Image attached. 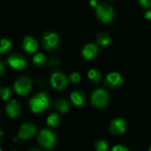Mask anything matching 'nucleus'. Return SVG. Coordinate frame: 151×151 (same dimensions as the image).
I'll return each mask as SVG.
<instances>
[{"mask_svg": "<svg viewBox=\"0 0 151 151\" xmlns=\"http://www.w3.org/2000/svg\"><path fill=\"white\" fill-rule=\"evenodd\" d=\"M0 68H1V74H3V73H4V65H3V62L0 63Z\"/></svg>", "mask_w": 151, "mask_h": 151, "instance_id": "29", "label": "nucleus"}, {"mask_svg": "<svg viewBox=\"0 0 151 151\" xmlns=\"http://www.w3.org/2000/svg\"><path fill=\"white\" fill-rule=\"evenodd\" d=\"M23 49L26 52L28 53H34L36 51L38 48V43L31 36H26L24 41H23Z\"/></svg>", "mask_w": 151, "mask_h": 151, "instance_id": "14", "label": "nucleus"}, {"mask_svg": "<svg viewBox=\"0 0 151 151\" xmlns=\"http://www.w3.org/2000/svg\"><path fill=\"white\" fill-rule=\"evenodd\" d=\"M149 151H151V146H150V150H149Z\"/></svg>", "mask_w": 151, "mask_h": 151, "instance_id": "31", "label": "nucleus"}, {"mask_svg": "<svg viewBox=\"0 0 151 151\" xmlns=\"http://www.w3.org/2000/svg\"><path fill=\"white\" fill-rule=\"evenodd\" d=\"M59 42V37L56 33L49 32L46 33L42 37V43L46 50H53L55 49Z\"/></svg>", "mask_w": 151, "mask_h": 151, "instance_id": "8", "label": "nucleus"}, {"mask_svg": "<svg viewBox=\"0 0 151 151\" xmlns=\"http://www.w3.org/2000/svg\"><path fill=\"white\" fill-rule=\"evenodd\" d=\"M55 109H57V111H58L61 113H66L69 111V103L67 100L63 99V98H59L55 102Z\"/></svg>", "mask_w": 151, "mask_h": 151, "instance_id": "16", "label": "nucleus"}, {"mask_svg": "<svg viewBox=\"0 0 151 151\" xmlns=\"http://www.w3.org/2000/svg\"><path fill=\"white\" fill-rule=\"evenodd\" d=\"M70 99L72 101V103L76 106V107H81L85 104V94L82 91L80 90H76L73 91L71 96H70Z\"/></svg>", "mask_w": 151, "mask_h": 151, "instance_id": "15", "label": "nucleus"}, {"mask_svg": "<svg viewBox=\"0 0 151 151\" xmlns=\"http://www.w3.org/2000/svg\"><path fill=\"white\" fill-rule=\"evenodd\" d=\"M140 4L143 8H149L151 7V0H139Z\"/></svg>", "mask_w": 151, "mask_h": 151, "instance_id": "26", "label": "nucleus"}, {"mask_svg": "<svg viewBox=\"0 0 151 151\" xmlns=\"http://www.w3.org/2000/svg\"><path fill=\"white\" fill-rule=\"evenodd\" d=\"M37 141L40 146H42L44 149H51L55 146L57 137L56 134L49 130V129H42L39 133L37 136Z\"/></svg>", "mask_w": 151, "mask_h": 151, "instance_id": "2", "label": "nucleus"}, {"mask_svg": "<svg viewBox=\"0 0 151 151\" xmlns=\"http://www.w3.org/2000/svg\"><path fill=\"white\" fill-rule=\"evenodd\" d=\"M88 78L90 81V82H92L93 84H97L100 82V81L102 79V74L98 70L91 69L88 73Z\"/></svg>", "mask_w": 151, "mask_h": 151, "instance_id": "17", "label": "nucleus"}, {"mask_svg": "<svg viewBox=\"0 0 151 151\" xmlns=\"http://www.w3.org/2000/svg\"><path fill=\"white\" fill-rule=\"evenodd\" d=\"M89 4H90V5H91L92 7H95V8H96V7L98 6V4H97V2H96V0H90Z\"/></svg>", "mask_w": 151, "mask_h": 151, "instance_id": "27", "label": "nucleus"}, {"mask_svg": "<svg viewBox=\"0 0 151 151\" xmlns=\"http://www.w3.org/2000/svg\"><path fill=\"white\" fill-rule=\"evenodd\" d=\"M5 112L11 119H17L21 113L20 104L16 100H11L5 105Z\"/></svg>", "mask_w": 151, "mask_h": 151, "instance_id": "10", "label": "nucleus"}, {"mask_svg": "<svg viewBox=\"0 0 151 151\" xmlns=\"http://www.w3.org/2000/svg\"><path fill=\"white\" fill-rule=\"evenodd\" d=\"M36 133V127L35 125H33L32 123L29 122H26L24 123L19 130L18 133V138L20 140H29L32 137H34V135Z\"/></svg>", "mask_w": 151, "mask_h": 151, "instance_id": "7", "label": "nucleus"}, {"mask_svg": "<svg viewBox=\"0 0 151 151\" xmlns=\"http://www.w3.org/2000/svg\"><path fill=\"white\" fill-rule=\"evenodd\" d=\"M127 128V125L125 119H116L111 121V126H110V131L111 134L115 135H119L123 134L126 133Z\"/></svg>", "mask_w": 151, "mask_h": 151, "instance_id": "9", "label": "nucleus"}, {"mask_svg": "<svg viewBox=\"0 0 151 151\" xmlns=\"http://www.w3.org/2000/svg\"><path fill=\"white\" fill-rule=\"evenodd\" d=\"M123 83V78L122 76L116 72L110 73L107 74L105 79V84L111 88H115L119 86H121Z\"/></svg>", "mask_w": 151, "mask_h": 151, "instance_id": "12", "label": "nucleus"}, {"mask_svg": "<svg viewBox=\"0 0 151 151\" xmlns=\"http://www.w3.org/2000/svg\"><path fill=\"white\" fill-rule=\"evenodd\" d=\"M33 61H34V63H35L36 65H38V66H42V65H44L45 63H46V58H45V56H44L42 53H38V54H36V55L34 56Z\"/></svg>", "mask_w": 151, "mask_h": 151, "instance_id": "19", "label": "nucleus"}, {"mask_svg": "<svg viewBox=\"0 0 151 151\" xmlns=\"http://www.w3.org/2000/svg\"><path fill=\"white\" fill-rule=\"evenodd\" d=\"M29 151H41L40 150H38V149H32V150H30Z\"/></svg>", "mask_w": 151, "mask_h": 151, "instance_id": "30", "label": "nucleus"}, {"mask_svg": "<svg viewBox=\"0 0 151 151\" xmlns=\"http://www.w3.org/2000/svg\"><path fill=\"white\" fill-rule=\"evenodd\" d=\"M111 151H129L127 147H125L124 145H116L112 148Z\"/></svg>", "mask_w": 151, "mask_h": 151, "instance_id": "25", "label": "nucleus"}, {"mask_svg": "<svg viewBox=\"0 0 151 151\" xmlns=\"http://www.w3.org/2000/svg\"><path fill=\"white\" fill-rule=\"evenodd\" d=\"M95 148L96 151H107L108 150V143L104 140H100L95 143Z\"/></svg>", "mask_w": 151, "mask_h": 151, "instance_id": "21", "label": "nucleus"}, {"mask_svg": "<svg viewBox=\"0 0 151 151\" xmlns=\"http://www.w3.org/2000/svg\"><path fill=\"white\" fill-rule=\"evenodd\" d=\"M50 100L47 94L41 92L36 95H35L29 102V108L32 111V112L40 114L47 111V109L50 106Z\"/></svg>", "mask_w": 151, "mask_h": 151, "instance_id": "1", "label": "nucleus"}, {"mask_svg": "<svg viewBox=\"0 0 151 151\" xmlns=\"http://www.w3.org/2000/svg\"><path fill=\"white\" fill-rule=\"evenodd\" d=\"M109 102V94L103 88L96 89L91 96V104L98 109L104 108Z\"/></svg>", "mask_w": 151, "mask_h": 151, "instance_id": "3", "label": "nucleus"}, {"mask_svg": "<svg viewBox=\"0 0 151 151\" xmlns=\"http://www.w3.org/2000/svg\"><path fill=\"white\" fill-rule=\"evenodd\" d=\"M12 47V42L8 39H2L1 40V47H0V52L4 53Z\"/></svg>", "mask_w": 151, "mask_h": 151, "instance_id": "22", "label": "nucleus"}, {"mask_svg": "<svg viewBox=\"0 0 151 151\" xmlns=\"http://www.w3.org/2000/svg\"><path fill=\"white\" fill-rule=\"evenodd\" d=\"M81 77L80 75V73H73L71 75H70V81L73 83H77L81 81Z\"/></svg>", "mask_w": 151, "mask_h": 151, "instance_id": "24", "label": "nucleus"}, {"mask_svg": "<svg viewBox=\"0 0 151 151\" xmlns=\"http://www.w3.org/2000/svg\"><path fill=\"white\" fill-rule=\"evenodd\" d=\"M145 18H146L147 19H151V10L148 11V12L145 13Z\"/></svg>", "mask_w": 151, "mask_h": 151, "instance_id": "28", "label": "nucleus"}, {"mask_svg": "<svg viewBox=\"0 0 151 151\" xmlns=\"http://www.w3.org/2000/svg\"><path fill=\"white\" fill-rule=\"evenodd\" d=\"M7 62L9 64V65L16 70H22L27 66V62L26 60L19 54H12L11 55L8 59Z\"/></svg>", "mask_w": 151, "mask_h": 151, "instance_id": "11", "label": "nucleus"}, {"mask_svg": "<svg viewBox=\"0 0 151 151\" xmlns=\"http://www.w3.org/2000/svg\"><path fill=\"white\" fill-rule=\"evenodd\" d=\"M96 16L104 23H110L114 16V10L109 4H99L96 8Z\"/></svg>", "mask_w": 151, "mask_h": 151, "instance_id": "5", "label": "nucleus"}, {"mask_svg": "<svg viewBox=\"0 0 151 151\" xmlns=\"http://www.w3.org/2000/svg\"><path fill=\"white\" fill-rule=\"evenodd\" d=\"M47 125L49 127H56L59 125L60 123V118L58 116V114L57 113H51L48 118H47Z\"/></svg>", "mask_w": 151, "mask_h": 151, "instance_id": "18", "label": "nucleus"}, {"mask_svg": "<svg viewBox=\"0 0 151 151\" xmlns=\"http://www.w3.org/2000/svg\"><path fill=\"white\" fill-rule=\"evenodd\" d=\"M13 88H14L15 92L19 96H27L32 88L31 80L26 76L19 77L15 81V82L13 84Z\"/></svg>", "mask_w": 151, "mask_h": 151, "instance_id": "4", "label": "nucleus"}, {"mask_svg": "<svg viewBox=\"0 0 151 151\" xmlns=\"http://www.w3.org/2000/svg\"><path fill=\"white\" fill-rule=\"evenodd\" d=\"M50 83L55 89L62 90L67 87L68 80L64 73L60 72H56L50 77Z\"/></svg>", "mask_w": 151, "mask_h": 151, "instance_id": "6", "label": "nucleus"}, {"mask_svg": "<svg viewBox=\"0 0 151 151\" xmlns=\"http://www.w3.org/2000/svg\"><path fill=\"white\" fill-rule=\"evenodd\" d=\"M97 42L102 45V46H106L108 44H110L111 42V38L109 37L108 35L106 34H100L97 36Z\"/></svg>", "mask_w": 151, "mask_h": 151, "instance_id": "20", "label": "nucleus"}, {"mask_svg": "<svg viewBox=\"0 0 151 151\" xmlns=\"http://www.w3.org/2000/svg\"><path fill=\"white\" fill-rule=\"evenodd\" d=\"M97 52H98L97 46L93 43H89V44H87L83 48L82 56L84 58H86L88 60H91L96 58V56L97 55Z\"/></svg>", "mask_w": 151, "mask_h": 151, "instance_id": "13", "label": "nucleus"}, {"mask_svg": "<svg viewBox=\"0 0 151 151\" xmlns=\"http://www.w3.org/2000/svg\"><path fill=\"white\" fill-rule=\"evenodd\" d=\"M0 96L4 101H7L11 96V90L7 87H2L0 89Z\"/></svg>", "mask_w": 151, "mask_h": 151, "instance_id": "23", "label": "nucleus"}]
</instances>
